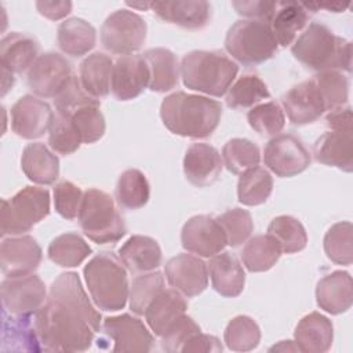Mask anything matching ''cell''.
<instances>
[{"label": "cell", "instance_id": "1", "mask_svg": "<svg viewBox=\"0 0 353 353\" xmlns=\"http://www.w3.org/2000/svg\"><path fill=\"white\" fill-rule=\"evenodd\" d=\"M33 320L43 350L48 352H84L101 330V313L74 272L62 273L52 281Z\"/></svg>", "mask_w": 353, "mask_h": 353}, {"label": "cell", "instance_id": "2", "mask_svg": "<svg viewBox=\"0 0 353 353\" xmlns=\"http://www.w3.org/2000/svg\"><path fill=\"white\" fill-rule=\"evenodd\" d=\"M222 116L218 101L203 95L174 92L160 106L163 124L175 135L186 138H208L216 130Z\"/></svg>", "mask_w": 353, "mask_h": 353}, {"label": "cell", "instance_id": "3", "mask_svg": "<svg viewBox=\"0 0 353 353\" xmlns=\"http://www.w3.org/2000/svg\"><path fill=\"white\" fill-rule=\"evenodd\" d=\"M291 52L306 68L324 70H352V44L336 36L328 26L313 22L294 41Z\"/></svg>", "mask_w": 353, "mask_h": 353}, {"label": "cell", "instance_id": "4", "mask_svg": "<svg viewBox=\"0 0 353 353\" xmlns=\"http://www.w3.org/2000/svg\"><path fill=\"white\" fill-rule=\"evenodd\" d=\"M237 72V63L221 51H190L181 62L185 87L216 98L228 92Z\"/></svg>", "mask_w": 353, "mask_h": 353}, {"label": "cell", "instance_id": "5", "mask_svg": "<svg viewBox=\"0 0 353 353\" xmlns=\"http://www.w3.org/2000/svg\"><path fill=\"white\" fill-rule=\"evenodd\" d=\"M83 272L97 307L105 312H117L125 306L130 294L127 272L113 252L95 255Z\"/></svg>", "mask_w": 353, "mask_h": 353}, {"label": "cell", "instance_id": "6", "mask_svg": "<svg viewBox=\"0 0 353 353\" xmlns=\"http://www.w3.org/2000/svg\"><path fill=\"white\" fill-rule=\"evenodd\" d=\"M77 219L84 234L97 244L116 243L127 232L113 199L99 189L84 192Z\"/></svg>", "mask_w": 353, "mask_h": 353}, {"label": "cell", "instance_id": "7", "mask_svg": "<svg viewBox=\"0 0 353 353\" xmlns=\"http://www.w3.org/2000/svg\"><path fill=\"white\" fill-rule=\"evenodd\" d=\"M277 41L268 22L241 19L233 23L225 37V48L243 65H258L277 51Z\"/></svg>", "mask_w": 353, "mask_h": 353}, {"label": "cell", "instance_id": "8", "mask_svg": "<svg viewBox=\"0 0 353 353\" xmlns=\"http://www.w3.org/2000/svg\"><path fill=\"white\" fill-rule=\"evenodd\" d=\"M50 214V193L44 188L26 186L1 201V234L19 236Z\"/></svg>", "mask_w": 353, "mask_h": 353}, {"label": "cell", "instance_id": "9", "mask_svg": "<svg viewBox=\"0 0 353 353\" xmlns=\"http://www.w3.org/2000/svg\"><path fill=\"white\" fill-rule=\"evenodd\" d=\"M146 30V22L141 15L125 8L117 10L102 23L101 43L113 54L130 55L143 46Z\"/></svg>", "mask_w": 353, "mask_h": 353}, {"label": "cell", "instance_id": "10", "mask_svg": "<svg viewBox=\"0 0 353 353\" xmlns=\"http://www.w3.org/2000/svg\"><path fill=\"white\" fill-rule=\"evenodd\" d=\"M263 163L277 176L290 178L310 165V153L295 135L277 134L263 149Z\"/></svg>", "mask_w": 353, "mask_h": 353}, {"label": "cell", "instance_id": "11", "mask_svg": "<svg viewBox=\"0 0 353 353\" xmlns=\"http://www.w3.org/2000/svg\"><path fill=\"white\" fill-rule=\"evenodd\" d=\"M3 310L15 316H33L47 299V290L37 274L6 277L0 287Z\"/></svg>", "mask_w": 353, "mask_h": 353}, {"label": "cell", "instance_id": "12", "mask_svg": "<svg viewBox=\"0 0 353 353\" xmlns=\"http://www.w3.org/2000/svg\"><path fill=\"white\" fill-rule=\"evenodd\" d=\"M73 79L72 66L58 52L39 55L28 72L29 88L41 98H57Z\"/></svg>", "mask_w": 353, "mask_h": 353}, {"label": "cell", "instance_id": "13", "mask_svg": "<svg viewBox=\"0 0 353 353\" xmlns=\"http://www.w3.org/2000/svg\"><path fill=\"white\" fill-rule=\"evenodd\" d=\"M182 247L197 256L211 258L226 245V236L216 221L210 215H196L186 221L181 232Z\"/></svg>", "mask_w": 353, "mask_h": 353}, {"label": "cell", "instance_id": "14", "mask_svg": "<svg viewBox=\"0 0 353 353\" xmlns=\"http://www.w3.org/2000/svg\"><path fill=\"white\" fill-rule=\"evenodd\" d=\"M54 120L51 106L37 97L23 95L11 108V128L25 139H36L50 131Z\"/></svg>", "mask_w": 353, "mask_h": 353}, {"label": "cell", "instance_id": "15", "mask_svg": "<svg viewBox=\"0 0 353 353\" xmlns=\"http://www.w3.org/2000/svg\"><path fill=\"white\" fill-rule=\"evenodd\" d=\"M103 332L113 341V352H150L153 335L142 320L128 313L106 317L102 323Z\"/></svg>", "mask_w": 353, "mask_h": 353}, {"label": "cell", "instance_id": "16", "mask_svg": "<svg viewBox=\"0 0 353 353\" xmlns=\"http://www.w3.org/2000/svg\"><path fill=\"white\" fill-rule=\"evenodd\" d=\"M41 262L39 243L28 234L3 239L0 247V268L6 277L32 274Z\"/></svg>", "mask_w": 353, "mask_h": 353}, {"label": "cell", "instance_id": "17", "mask_svg": "<svg viewBox=\"0 0 353 353\" xmlns=\"http://www.w3.org/2000/svg\"><path fill=\"white\" fill-rule=\"evenodd\" d=\"M150 72L142 55L120 57L112 70L110 91L119 101H130L139 97L149 87Z\"/></svg>", "mask_w": 353, "mask_h": 353}, {"label": "cell", "instance_id": "18", "mask_svg": "<svg viewBox=\"0 0 353 353\" xmlns=\"http://www.w3.org/2000/svg\"><path fill=\"white\" fill-rule=\"evenodd\" d=\"M164 272L168 284L188 298L200 295L208 285L207 263L190 254H179L168 259Z\"/></svg>", "mask_w": 353, "mask_h": 353}, {"label": "cell", "instance_id": "19", "mask_svg": "<svg viewBox=\"0 0 353 353\" xmlns=\"http://www.w3.org/2000/svg\"><path fill=\"white\" fill-rule=\"evenodd\" d=\"M288 120L295 125L310 124L320 119L325 106L314 80H305L290 88L281 97Z\"/></svg>", "mask_w": 353, "mask_h": 353}, {"label": "cell", "instance_id": "20", "mask_svg": "<svg viewBox=\"0 0 353 353\" xmlns=\"http://www.w3.org/2000/svg\"><path fill=\"white\" fill-rule=\"evenodd\" d=\"M222 165L219 152L208 143L190 145L183 157L185 176L199 188L212 185L218 179Z\"/></svg>", "mask_w": 353, "mask_h": 353}, {"label": "cell", "instance_id": "21", "mask_svg": "<svg viewBox=\"0 0 353 353\" xmlns=\"http://www.w3.org/2000/svg\"><path fill=\"white\" fill-rule=\"evenodd\" d=\"M316 301L320 309L331 314H341L352 307V276L343 270H335L324 276L316 287Z\"/></svg>", "mask_w": 353, "mask_h": 353}, {"label": "cell", "instance_id": "22", "mask_svg": "<svg viewBox=\"0 0 353 353\" xmlns=\"http://www.w3.org/2000/svg\"><path fill=\"white\" fill-rule=\"evenodd\" d=\"M316 161L336 167L345 172L353 168V137L352 131H328L324 132L313 146Z\"/></svg>", "mask_w": 353, "mask_h": 353}, {"label": "cell", "instance_id": "23", "mask_svg": "<svg viewBox=\"0 0 353 353\" xmlns=\"http://www.w3.org/2000/svg\"><path fill=\"white\" fill-rule=\"evenodd\" d=\"M212 288L225 298L239 296L245 284V273L239 259L230 252H219L207 263Z\"/></svg>", "mask_w": 353, "mask_h": 353}, {"label": "cell", "instance_id": "24", "mask_svg": "<svg viewBox=\"0 0 353 353\" xmlns=\"http://www.w3.org/2000/svg\"><path fill=\"white\" fill-rule=\"evenodd\" d=\"M1 350L3 352H40L33 316H15L3 310L1 321Z\"/></svg>", "mask_w": 353, "mask_h": 353}, {"label": "cell", "instance_id": "25", "mask_svg": "<svg viewBox=\"0 0 353 353\" xmlns=\"http://www.w3.org/2000/svg\"><path fill=\"white\" fill-rule=\"evenodd\" d=\"M152 10L160 19L186 29H201L211 17V4L203 0L152 1Z\"/></svg>", "mask_w": 353, "mask_h": 353}, {"label": "cell", "instance_id": "26", "mask_svg": "<svg viewBox=\"0 0 353 353\" xmlns=\"http://www.w3.org/2000/svg\"><path fill=\"white\" fill-rule=\"evenodd\" d=\"M185 295L175 288H164L148 306L145 319L154 335L161 336L181 316L186 313Z\"/></svg>", "mask_w": 353, "mask_h": 353}, {"label": "cell", "instance_id": "27", "mask_svg": "<svg viewBox=\"0 0 353 353\" xmlns=\"http://www.w3.org/2000/svg\"><path fill=\"white\" fill-rule=\"evenodd\" d=\"M294 338L301 352L324 353L332 345L334 325L324 314L312 312L299 320L294 331Z\"/></svg>", "mask_w": 353, "mask_h": 353}, {"label": "cell", "instance_id": "28", "mask_svg": "<svg viewBox=\"0 0 353 353\" xmlns=\"http://www.w3.org/2000/svg\"><path fill=\"white\" fill-rule=\"evenodd\" d=\"M39 43L34 37L11 32L0 41V62L1 68L11 73H22L30 69L39 58Z\"/></svg>", "mask_w": 353, "mask_h": 353}, {"label": "cell", "instance_id": "29", "mask_svg": "<svg viewBox=\"0 0 353 353\" xmlns=\"http://www.w3.org/2000/svg\"><path fill=\"white\" fill-rule=\"evenodd\" d=\"M119 258L130 272L146 273L161 265V248L154 239L135 234L119 248Z\"/></svg>", "mask_w": 353, "mask_h": 353}, {"label": "cell", "instance_id": "30", "mask_svg": "<svg viewBox=\"0 0 353 353\" xmlns=\"http://www.w3.org/2000/svg\"><path fill=\"white\" fill-rule=\"evenodd\" d=\"M21 168L32 182L51 185L59 176V159L41 142H33L23 148Z\"/></svg>", "mask_w": 353, "mask_h": 353}, {"label": "cell", "instance_id": "31", "mask_svg": "<svg viewBox=\"0 0 353 353\" xmlns=\"http://www.w3.org/2000/svg\"><path fill=\"white\" fill-rule=\"evenodd\" d=\"M307 18V11L302 3L279 1L268 23L277 44L287 47L296 40L298 33L306 26Z\"/></svg>", "mask_w": 353, "mask_h": 353}, {"label": "cell", "instance_id": "32", "mask_svg": "<svg viewBox=\"0 0 353 353\" xmlns=\"http://www.w3.org/2000/svg\"><path fill=\"white\" fill-rule=\"evenodd\" d=\"M143 59L150 72L149 88L154 92H167L176 87L181 66L175 54L167 48H150L143 52Z\"/></svg>", "mask_w": 353, "mask_h": 353}, {"label": "cell", "instance_id": "33", "mask_svg": "<svg viewBox=\"0 0 353 353\" xmlns=\"http://www.w3.org/2000/svg\"><path fill=\"white\" fill-rule=\"evenodd\" d=\"M113 65L110 57L102 52H94L80 63L79 81L90 97L99 101L109 94Z\"/></svg>", "mask_w": 353, "mask_h": 353}, {"label": "cell", "instance_id": "34", "mask_svg": "<svg viewBox=\"0 0 353 353\" xmlns=\"http://www.w3.org/2000/svg\"><path fill=\"white\" fill-rule=\"evenodd\" d=\"M57 41L59 50L70 57L88 54L97 43L95 28L81 18H69L58 26Z\"/></svg>", "mask_w": 353, "mask_h": 353}, {"label": "cell", "instance_id": "35", "mask_svg": "<svg viewBox=\"0 0 353 353\" xmlns=\"http://www.w3.org/2000/svg\"><path fill=\"white\" fill-rule=\"evenodd\" d=\"M281 252L280 245L273 237L258 234L245 243L241 251V259L250 272L259 273L272 269L281 256Z\"/></svg>", "mask_w": 353, "mask_h": 353}, {"label": "cell", "instance_id": "36", "mask_svg": "<svg viewBox=\"0 0 353 353\" xmlns=\"http://www.w3.org/2000/svg\"><path fill=\"white\" fill-rule=\"evenodd\" d=\"M91 252V247L77 233L57 236L47 250L50 261L62 268H76L81 265Z\"/></svg>", "mask_w": 353, "mask_h": 353}, {"label": "cell", "instance_id": "37", "mask_svg": "<svg viewBox=\"0 0 353 353\" xmlns=\"http://www.w3.org/2000/svg\"><path fill=\"white\" fill-rule=\"evenodd\" d=\"M273 190V178L263 167H252L240 174L237 183L239 201L244 205L263 204Z\"/></svg>", "mask_w": 353, "mask_h": 353}, {"label": "cell", "instance_id": "38", "mask_svg": "<svg viewBox=\"0 0 353 353\" xmlns=\"http://www.w3.org/2000/svg\"><path fill=\"white\" fill-rule=\"evenodd\" d=\"M150 196V186L143 172L137 168L125 170L117 179L116 200L125 210L142 208Z\"/></svg>", "mask_w": 353, "mask_h": 353}, {"label": "cell", "instance_id": "39", "mask_svg": "<svg viewBox=\"0 0 353 353\" xmlns=\"http://www.w3.org/2000/svg\"><path fill=\"white\" fill-rule=\"evenodd\" d=\"M268 234L273 237L285 254L302 251L307 244V234L303 225L291 215H280L272 219Z\"/></svg>", "mask_w": 353, "mask_h": 353}, {"label": "cell", "instance_id": "40", "mask_svg": "<svg viewBox=\"0 0 353 353\" xmlns=\"http://www.w3.org/2000/svg\"><path fill=\"white\" fill-rule=\"evenodd\" d=\"M270 97L268 85L256 74H244L234 81L226 94V105L233 109L251 108Z\"/></svg>", "mask_w": 353, "mask_h": 353}, {"label": "cell", "instance_id": "41", "mask_svg": "<svg viewBox=\"0 0 353 353\" xmlns=\"http://www.w3.org/2000/svg\"><path fill=\"white\" fill-rule=\"evenodd\" d=\"M222 160L228 171L241 174L248 168L256 167L261 161L259 148L245 138H233L222 148Z\"/></svg>", "mask_w": 353, "mask_h": 353}, {"label": "cell", "instance_id": "42", "mask_svg": "<svg viewBox=\"0 0 353 353\" xmlns=\"http://www.w3.org/2000/svg\"><path fill=\"white\" fill-rule=\"evenodd\" d=\"M324 251L334 263L350 265L353 261V226L349 221L332 225L324 236Z\"/></svg>", "mask_w": 353, "mask_h": 353}, {"label": "cell", "instance_id": "43", "mask_svg": "<svg viewBox=\"0 0 353 353\" xmlns=\"http://www.w3.org/2000/svg\"><path fill=\"white\" fill-rule=\"evenodd\" d=\"M164 276L157 272H146L137 276L130 285V307L135 314H145L150 302L164 290Z\"/></svg>", "mask_w": 353, "mask_h": 353}, {"label": "cell", "instance_id": "44", "mask_svg": "<svg viewBox=\"0 0 353 353\" xmlns=\"http://www.w3.org/2000/svg\"><path fill=\"white\" fill-rule=\"evenodd\" d=\"M223 339L226 346L233 352H250L259 345L261 330L254 319L236 316L228 323Z\"/></svg>", "mask_w": 353, "mask_h": 353}, {"label": "cell", "instance_id": "45", "mask_svg": "<svg viewBox=\"0 0 353 353\" xmlns=\"http://www.w3.org/2000/svg\"><path fill=\"white\" fill-rule=\"evenodd\" d=\"M314 83L323 98L325 110H334L347 103L349 80L339 70H324L314 76Z\"/></svg>", "mask_w": 353, "mask_h": 353}, {"label": "cell", "instance_id": "46", "mask_svg": "<svg viewBox=\"0 0 353 353\" xmlns=\"http://www.w3.org/2000/svg\"><path fill=\"white\" fill-rule=\"evenodd\" d=\"M247 120L251 128L262 135H277L285 124L284 110L273 101L254 106L248 112Z\"/></svg>", "mask_w": 353, "mask_h": 353}, {"label": "cell", "instance_id": "47", "mask_svg": "<svg viewBox=\"0 0 353 353\" xmlns=\"http://www.w3.org/2000/svg\"><path fill=\"white\" fill-rule=\"evenodd\" d=\"M48 143L54 152L66 156L76 152L83 141L70 119L62 113L55 112L51 128L48 131Z\"/></svg>", "mask_w": 353, "mask_h": 353}, {"label": "cell", "instance_id": "48", "mask_svg": "<svg viewBox=\"0 0 353 353\" xmlns=\"http://www.w3.org/2000/svg\"><path fill=\"white\" fill-rule=\"evenodd\" d=\"M216 221L222 226L228 245L237 247L248 240L254 230L251 214L243 208H232L216 216Z\"/></svg>", "mask_w": 353, "mask_h": 353}, {"label": "cell", "instance_id": "49", "mask_svg": "<svg viewBox=\"0 0 353 353\" xmlns=\"http://www.w3.org/2000/svg\"><path fill=\"white\" fill-rule=\"evenodd\" d=\"M81 189L70 181H61L54 188V207L55 211L65 219H74L83 200Z\"/></svg>", "mask_w": 353, "mask_h": 353}, {"label": "cell", "instance_id": "50", "mask_svg": "<svg viewBox=\"0 0 353 353\" xmlns=\"http://www.w3.org/2000/svg\"><path fill=\"white\" fill-rule=\"evenodd\" d=\"M199 332H201L199 324L185 313L160 336L161 347L165 352H181L185 343Z\"/></svg>", "mask_w": 353, "mask_h": 353}, {"label": "cell", "instance_id": "51", "mask_svg": "<svg viewBox=\"0 0 353 353\" xmlns=\"http://www.w3.org/2000/svg\"><path fill=\"white\" fill-rule=\"evenodd\" d=\"M274 1H262V0H251V1H233L232 6L237 11V14L256 21L269 22L274 10Z\"/></svg>", "mask_w": 353, "mask_h": 353}, {"label": "cell", "instance_id": "52", "mask_svg": "<svg viewBox=\"0 0 353 353\" xmlns=\"http://www.w3.org/2000/svg\"><path fill=\"white\" fill-rule=\"evenodd\" d=\"M222 349H223L222 343L216 336L199 332L185 343V346L182 347L181 352H183V353H219V352H222Z\"/></svg>", "mask_w": 353, "mask_h": 353}, {"label": "cell", "instance_id": "53", "mask_svg": "<svg viewBox=\"0 0 353 353\" xmlns=\"http://www.w3.org/2000/svg\"><path fill=\"white\" fill-rule=\"evenodd\" d=\"M37 11L51 19L58 21L66 17L72 11V3L70 1H36Z\"/></svg>", "mask_w": 353, "mask_h": 353}, {"label": "cell", "instance_id": "54", "mask_svg": "<svg viewBox=\"0 0 353 353\" xmlns=\"http://www.w3.org/2000/svg\"><path fill=\"white\" fill-rule=\"evenodd\" d=\"M327 125L334 131H352V109L342 106L331 110L325 117Z\"/></svg>", "mask_w": 353, "mask_h": 353}, {"label": "cell", "instance_id": "55", "mask_svg": "<svg viewBox=\"0 0 353 353\" xmlns=\"http://www.w3.org/2000/svg\"><path fill=\"white\" fill-rule=\"evenodd\" d=\"M269 352H301L299 346L295 343V341H281L277 345L272 346Z\"/></svg>", "mask_w": 353, "mask_h": 353}, {"label": "cell", "instance_id": "56", "mask_svg": "<svg viewBox=\"0 0 353 353\" xmlns=\"http://www.w3.org/2000/svg\"><path fill=\"white\" fill-rule=\"evenodd\" d=\"M1 72H3V92L1 94L4 95L7 92V90H10L14 85V76L7 69L1 68Z\"/></svg>", "mask_w": 353, "mask_h": 353}, {"label": "cell", "instance_id": "57", "mask_svg": "<svg viewBox=\"0 0 353 353\" xmlns=\"http://www.w3.org/2000/svg\"><path fill=\"white\" fill-rule=\"evenodd\" d=\"M127 6H130L132 8H142V10L152 8V3H127Z\"/></svg>", "mask_w": 353, "mask_h": 353}]
</instances>
